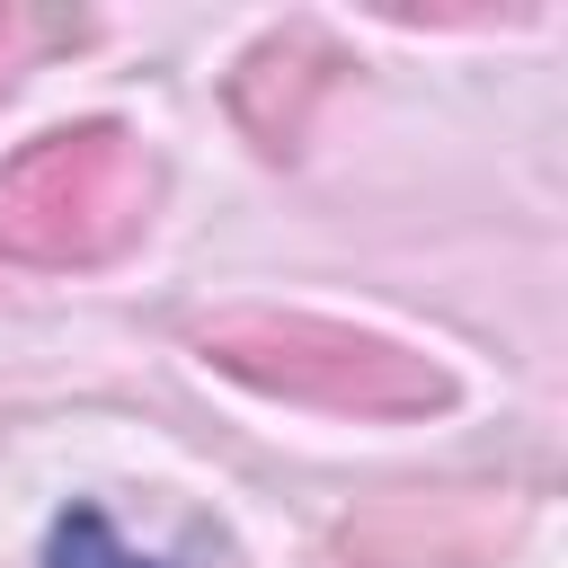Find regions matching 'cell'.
I'll return each instance as SVG.
<instances>
[{"label":"cell","instance_id":"cell-1","mask_svg":"<svg viewBox=\"0 0 568 568\" xmlns=\"http://www.w3.org/2000/svg\"><path fill=\"white\" fill-rule=\"evenodd\" d=\"M36 568H195V559H151L106 524V506H62L44 524V559Z\"/></svg>","mask_w":568,"mask_h":568}]
</instances>
